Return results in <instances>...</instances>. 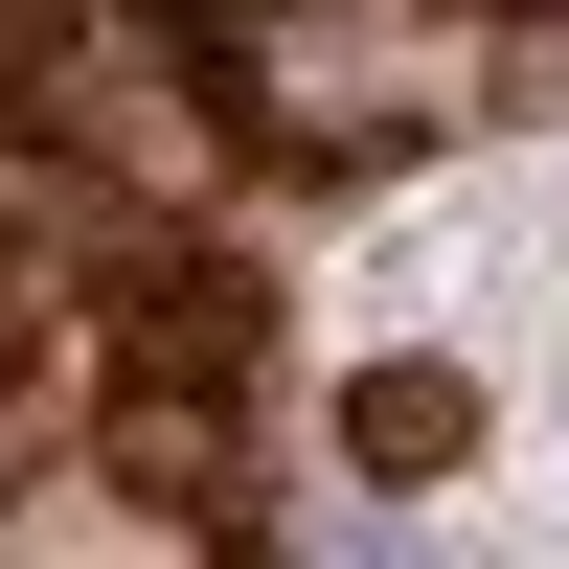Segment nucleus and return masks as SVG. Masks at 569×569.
Segmentation results:
<instances>
[{
	"label": "nucleus",
	"mask_w": 569,
	"mask_h": 569,
	"mask_svg": "<svg viewBox=\"0 0 569 569\" xmlns=\"http://www.w3.org/2000/svg\"><path fill=\"white\" fill-rule=\"evenodd\" d=\"M365 456H388V479H433L456 433H479V410H456V365H365V410H342Z\"/></svg>",
	"instance_id": "f257e3e1"
}]
</instances>
